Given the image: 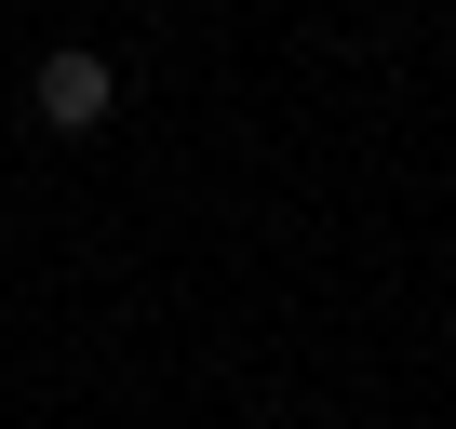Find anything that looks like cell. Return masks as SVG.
<instances>
[{
    "instance_id": "obj_1",
    "label": "cell",
    "mask_w": 456,
    "mask_h": 429,
    "mask_svg": "<svg viewBox=\"0 0 456 429\" xmlns=\"http://www.w3.org/2000/svg\"><path fill=\"white\" fill-rule=\"evenodd\" d=\"M28 108H41L54 134H108V121H121V68H108L94 41H68V54H41V81H28Z\"/></svg>"
}]
</instances>
